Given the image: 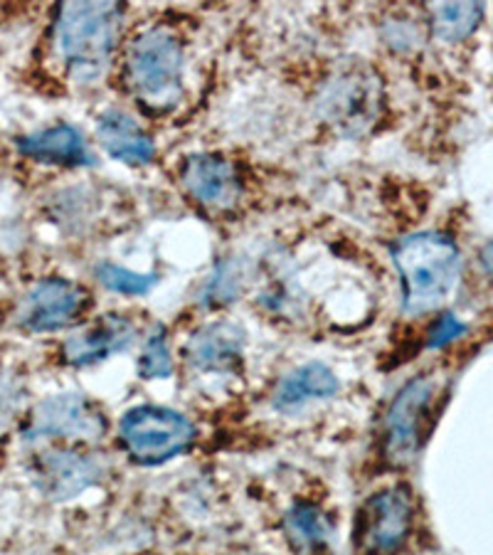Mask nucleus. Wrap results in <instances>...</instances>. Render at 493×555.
I'll use <instances>...</instances> for the list:
<instances>
[{"label": "nucleus", "instance_id": "obj_1", "mask_svg": "<svg viewBox=\"0 0 493 555\" xmlns=\"http://www.w3.org/2000/svg\"><path fill=\"white\" fill-rule=\"evenodd\" d=\"M402 280V307L423 317L442 307L459 280L462 257L450 237L439 232H417L392 247Z\"/></svg>", "mask_w": 493, "mask_h": 555}, {"label": "nucleus", "instance_id": "obj_2", "mask_svg": "<svg viewBox=\"0 0 493 555\" xmlns=\"http://www.w3.org/2000/svg\"><path fill=\"white\" fill-rule=\"evenodd\" d=\"M124 8L116 3H67L57 15V42L72 75L96 79L119 40Z\"/></svg>", "mask_w": 493, "mask_h": 555}, {"label": "nucleus", "instance_id": "obj_3", "mask_svg": "<svg viewBox=\"0 0 493 555\" xmlns=\"http://www.w3.org/2000/svg\"><path fill=\"white\" fill-rule=\"evenodd\" d=\"M129 82L148 109H170L183 94V48L168 30H146L129 50Z\"/></svg>", "mask_w": 493, "mask_h": 555}, {"label": "nucleus", "instance_id": "obj_4", "mask_svg": "<svg viewBox=\"0 0 493 555\" xmlns=\"http://www.w3.org/2000/svg\"><path fill=\"white\" fill-rule=\"evenodd\" d=\"M119 440L133 462L154 467L191 450L195 427L176 410L141 405L121 417Z\"/></svg>", "mask_w": 493, "mask_h": 555}, {"label": "nucleus", "instance_id": "obj_5", "mask_svg": "<svg viewBox=\"0 0 493 555\" xmlns=\"http://www.w3.org/2000/svg\"><path fill=\"white\" fill-rule=\"evenodd\" d=\"M434 398L437 380L429 375L412 378L394 396L382 427V450L392 464L405 467L423 450Z\"/></svg>", "mask_w": 493, "mask_h": 555}, {"label": "nucleus", "instance_id": "obj_6", "mask_svg": "<svg viewBox=\"0 0 493 555\" xmlns=\"http://www.w3.org/2000/svg\"><path fill=\"white\" fill-rule=\"evenodd\" d=\"M324 119L348 137H361L380 112V79L371 67L348 65L330 77L319 100Z\"/></svg>", "mask_w": 493, "mask_h": 555}, {"label": "nucleus", "instance_id": "obj_7", "mask_svg": "<svg viewBox=\"0 0 493 555\" xmlns=\"http://www.w3.org/2000/svg\"><path fill=\"white\" fill-rule=\"evenodd\" d=\"M412 528V496L405 487H390L365 501L355 521V545L363 555H394Z\"/></svg>", "mask_w": 493, "mask_h": 555}, {"label": "nucleus", "instance_id": "obj_8", "mask_svg": "<svg viewBox=\"0 0 493 555\" xmlns=\"http://www.w3.org/2000/svg\"><path fill=\"white\" fill-rule=\"evenodd\" d=\"M106 423L82 396H55L40 402L25 427V440H99Z\"/></svg>", "mask_w": 493, "mask_h": 555}, {"label": "nucleus", "instance_id": "obj_9", "mask_svg": "<svg viewBox=\"0 0 493 555\" xmlns=\"http://www.w3.org/2000/svg\"><path fill=\"white\" fill-rule=\"evenodd\" d=\"M87 304V294L79 284L67 280H42L25 294L17 307V326L33 334H50L69 326Z\"/></svg>", "mask_w": 493, "mask_h": 555}, {"label": "nucleus", "instance_id": "obj_10", "mask_svg": "<svg viewBox=\"0 0 493 555\" xmlns=\"http://www.w3.org/2000/svg\"><path fill=\"white\" fill-rule=\"evenodd\" d=\"M102 464L87 454L69 450H52L40 454L33 464L35 485L48 499H72L96 485Z\"/></svg>", "mask_w": 493, "mask_h": 555}, {"label": "nucleus", "instance_id": "obj_11", "mask_svg": "<svg viewBox=\"0 0 493 555\" xmlns=\"http://www.w3.org/2000/svg\"><path fill=\"white\" fill-rule=\"evenodd\" d=\"M137 338V326L127 317L109 313V317L96 319L82 331L67 338L62 346V356L69 365H94L106 358L127 351Z\"/></svg>", "mask_w": 493, "mask_h": 555}, {"label": "nucleus", "instance_id": "obj_12", "mask_svg": "<svg viewBox=\"0 0 493 555\" xmlns=\"http://www.w3.org/2000/svg\"><path fill=\"white\" fill-rule=\"evenodd\" d=\"M183 183L193 198L208 210H230L235 208L242 183L230 160L220 156H193L183 168Z\"/></svg>", "mask_w": 493, "mask_h": 555}, {"label": "nucleus", "instance_id": "obj_13", "mask_svg": "<svg viewBox=\"0 0 493 555\" xmlns=\"http://www.w3.org/2000/svg\"><path fill=\"white\" fill-rule=\"evenodd\" d=\"M242 348L245 334L235 324H210L187 344V363L208 373H228L239 363Z\"/></svg>", "mask_w": 493, "mask_h": 555}, {"label": "nucleus", "instance_id": "obj_14", "mask_svg": "<svg viewBox=\"0 0 493 555\" xmlns=\"http://www.w3.org/2000/svg\"><path fill=\"white\" fill-rule=\"evenodd\" d=\"M338 392L336 373L324 363H307L284 375L274 390V408L282 413H296L313 402L328 400Z\"/></svg>", "mask_w": 493, "mask_h": 555}, {"label": "nucleus", "instance_id": "obj_15", "mask_svg": "<svg viewBox=\"0 0 493 555\" xmlns=\"http://www.w3.org/2000/svg\"><path fill=\"white\" fill-rule=\"evenodd\" d=\"M17 149H21L25 156L42 160V164H55V166L79 168V166H89L94 160L92 154H89L82 133H79L75 127H67V124H60V127L23 137L17 141Z\"/></svg>", "mask_w": 493, "mask_h": 555}, {"label": "nucleus", "instance_id": "obj_16", "mask_svg": "<svg viewBox=\"0 0 493 555\" xmlns=\"http://www.w3.org/2000/svg\"><path fill=\"white\" fill-rule=\"evenodd\" d=\"M96 139L106 154L129 166H143L154 158V143L129 114L106 112L99 116Z\"/></svg>", "mask_w": 493, "mask_h": 555}, {"label": "nucleus", "instance_id": "obj_17", "mask_svg": "<svg viewBox=\"0 0 493 555\" xmlns=\"http://www.w3.org/2000/svg\"><path fill=\"white\" fill-rule=\"evenodd\" d=\"M432 30L442 42H459L479 28L483 5L479 3H442L429 8Z\"/></svg>", "mask_w": 493, "mask_h": 555}, {"label": "nucleus", "instance_id": "obj_18", "mask_svg": "<svg viewBox=\"0 0 493 555\" xmlns=\"http://www.w3.org/2000/svg\"><path fill=\"white\" fill-rule=\"evenodd\" d=\"M286 531H289L291 541L303 551H313L324 545L328 539V526L324 521V514L316 512L313 506H296L286 518Z\"/></svg>", "mask_w": 493, "mask_h": 555}, {"label": "nucleus", "instance_id": "obj_19", "mask_svg": "<svg viewBox=\"0 0 493 555\" xmlns=\"http://www.w3.org/2000/svg\"><path fill=\"white\" fill-rule=\"evenodd\" d=\"M170 373H173V361H170L166 334L158 328L154 336H148L146 346H143L139 358V375L146 380H160L170 378Z\"/></svg>", "mask_w": 493, "mask_h": 555}, {"label": "nucleus", "instance_id": "obj_20", "mask_svg": "<svg viewBox=\"0 0 493 555\" xmlns=\"http://www.w3.org/2000/svg\"><path fill=\"white\" fill-rule=\"evenodd\" d=\"M96 276H99V282L106 286V289L119 292V294H131V297H137V294H146L151 286L156 284L154 274L129 272V270H124V267H116V264H102L96 270Z\"/></svg>", "mask_w": 493, "mask_h": 555}, {"label": "nucleus", "instance_id": "obj_21", "mask_svg": "<svg viewBox=\"0 0 493 555\" xmlns=\"http://www.w3.org/2000/svg\"><path fill=\"white\" fill-rule=\"evenodd\" d=\"M464 331H466V326L462 324V321L456 319V317H452V313H446V317H442L434 324L432 336H429V346L439 348V346L450 344V341H454L456 336H462Z\"/></svg>", "mask_w": 493, "mask_h": 555}, {"label": "nucleus", "instance_id": "obj_22", "mask_svg": "<svg viewBox=\"0 0 493 555\" xmlns=\"http://www.w3.org/2000/svg\"><path fill=\"white\" fill-rule=\"evenodd\" d=\"M17 400H21V388H17L15 378L0 373V425L15 413Z\"/></svg>", "mask_w": 493, "mask_h": 555}, {"label": "nucleus", "instance_id": "obj_23", "mask_svg": "<svg viewBox=\"0 0 493 555\" xmlns=\"http://www.w3.org/2000/svg\"><path fill=\"white\" fill-rule=\"evenodd\" d=\"M479 259H481V267H483V272H486V276H491V280H493V243H489L486 247L481 249Z\"/></svg>", "mask_w": 493, "mask_h": 555}]
</instances>
